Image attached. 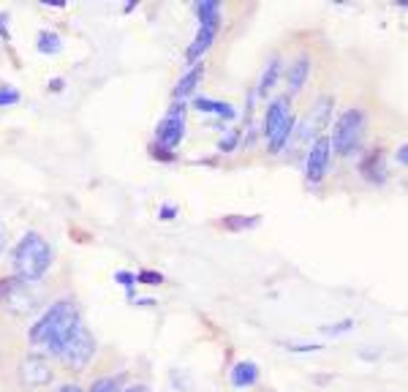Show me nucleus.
<instances>
[{
  "label": "nucleus",
  "instance_id": "nucleus-1",
  "mask_svg": "<svg viewBox=\"0 0 408 392\" xmlns=\"http://www.w3.org/2000/svg\"><path fill=\"white\" fill-rule=\"evenodd\" d=\"M76 319H79V311H76L74 302L71 300L55 302L44 316L31 327V341L33 344H38V346H44L46 351L58 354L61 341L66 338V332L71 330V324H74Z\"/></svg>",
  "mask_w": 408,
  "mask_h": 392
},
{
  "label": "nucleus",
  "instance_id": "nucleus-2",
  "mask_svg": "<svg viewBox=\"0 0 408 392\" xmlns=\"http://www.w3.org/2000/svg\"><path fill=\"white\" fill-rule=\"evenodd\" d=\"M14 278L19 281H28V284H36L52 264V248L49 242L38 234V232H28L19 245L14 248Z\"/></svg>",
  "mask_w": 408,
  "mask_h": 392
},
{
  "label": "nucleus",
  "instance_id": "nucleus-3",
  "mask_svg": "<svg viewBox=\"0 0 408 392\" xmlns=\"http://www.w3.org/2000/svg\"><path fill=\"white\" fill-rule=\"evenodd\" d=\"M264 136H267V145H270V153H281L288 145V139L294 136V115L288 109V98L281 96L267 104V112H264Z\"/></svg>",
  "mask_w": 408,
  "mask_h": 392
},
{
  "label": "nucleus",
  "instance_id": "nucleus-4",
  "mask_svg": "<svg viewBox=\"0 0 408 392\" xmlns=\"http://www.w3.org/2000/svg\"><path fill=\"white\" fill-rule=\"evenodd\" d=\"M93 354H95V338H93L90 330L85 327L82 316H79L74 324H71V330L66 332V338L61 341L58 357H61L66 365H71L74 371H82V368H88Z\"/></svg>",
  "mask_w": 408,
  "mask_h": 392
},
{
  "label": "nucleus",
  "instance_id": "nucleus-5",
  "mask_svg": "<svg viewBox=\"0 0 408 392\" xmlns=\"http://www.w3.org/2000/svg\"><path fill=\"white\" fill-rule=\"evenodd\" d=\"M362 134H365V112L362 109H346L338 123H335V134L330 136V142H333V148L340 155H351V153L360 148V142H362Z\"/></svg>",
  "mask_w": 408,
  "mask_h": 392
},
{
  "label": "nucleus",
  "instance_id": "nucleus-6",
  "mask_svg": "<svg viewBox=\"0 0 408 392\" xmlns=\"http://www.w3.org/2000/svg\"><path fill=\"white\" fill-rule=\"evenodd\" d=\"M33 284L28 281H19V278H9V281H3L0 284V302L16 314V316H25V314H31L33 308L38 305V294L31 292Z\"/></svg>",
  "mask_w": 408,
  "mask_h": 392
},
{
  "label": "nucleus",
  "instance_id": "nucleus-7",
  "mask_svg": "<svg viewBox=\"0 0 408 392\" xmlns=\"http://www.w3.org/2000/svg\"><path fill=\"white\" fill-rule=\"evenodd\" d=\"M185 136V106L174 104L164 115V120L155 125V139H158V148L164 150H174Z\"/></svg>",
  "mask_w": 408,
  "mask_h": 392
},
{
  "label": "nucleus",
  "instance_id": "nucleus-8",
  "mask_svg": "<svg viewBox=\"0 0 408 392\" xmlns=\"http://www.w3.org/2000/svg\"><path fill=\"white\" fill-rule=\"evenodd\" d=\"M330 158H333V142H330V136L327 134L316 136V142L308 150V161H305V177H308V182H318L327 175Z\"/></svg>",
  "mask_w": 408,
  "mask_h": 392
},
{
  "label": "nucleus",
  "instance_id": "nucleus-9",
  "mask_svg": "<svg viewBox=\"0 0 408 392\" xmlns=\"http://www.w3.org/2000/svg\"><path fill=\"white\" fill-rule=\"evenodd\" d=\"M19 378L25 387H46L52 381V368L41 354H28L19 365Z\"/></svg>",
  "mask_w": 408,
  "mask_h": 392
},
{
  "label": "nucleus",
  "instance_id": "nucleus-10",
  "mask_svg": "<svg viewBox=\"0 0 408 392\" xmlns=\"http://www.w3.org/2000/svg\"><path fill=\"white\" fill-rule=\"evenodd\" d=\"M218 28H221V22H202V25H199L194 41H191V46L185 49V61L191 63V66H197V63L204 58V52L210 49L212 41H215V36H218Z\"/></svg>",
  "mask_w": 408,
  "mask_h": 392
},
{
  "label": "nucleus",
  "instance_id": "nucleus-11",
  "mask_svg": "<svg viewBox=\"0 0 408 392\" xmlns=\"http://www.w3.org/2000/svg\"><path fill=\"white\" fill-rule=\"evenodd\" d=\"M330 109H333V98H318L316 106L310 109V115H308V120L300 125V134L297 139H303V136H316L327 123H330Z\"/></svg>",
  "mask_w": 408,
  "mask_h": 392
},
{
  "label": "nucleus",
  "instance_id": "nucleus-12",
  "mask_svg": "<svg viewBox=\"0 0 408 392\" xmlns=\"http://www.w3.org/2000/svg\"><path fill=\"white\" fill-rule=\"evenodd\" d=\"M308 76H310V58H308V55H300L297 61L288 66V93L297 96V93L305 88Z\"/></svg>",
  "mask_w": 408,
  "mask_h": 392
},
{
  "label": "nucleus",
  "instance_id": "nucleus-13",
  "mask_svg": "<svg viewBox=\"0 0 408 392\" xmlns=\"http://www.w3.org/2000/svg\"><path fill=\"white\" fill-rule=\"evenodd\" d=\"M231 384L237 387V390H248V387H253L258 381V365L251 360H242L237 362L234 368H231Z\"/></svg>",
  "mask_w": 408,
  "mask_h": 392
},
{
  "label": "nucleus",
  "instance_id": "nucleus-14",
  "mask_svg": "<svg viewBox=\"0 0 408 392\" xmlns=\"http://www.w3.org/2000/svg\"><path fill=\"white\" fill-rule=\"evenodd\" d=\"M202 76H204V66L197 63V66H191L185 76H180V82L174 85V98L182 101V98H188L191 93H197V88L202 85Z\"/></svg>",
  "mask_w": 408,
  "mask_h": 392
},
{
  "label": "nucleus",
  "instance_id": "nucleus-15",
  "mask_svg": "<svg viewBox=\"0 0 408 392\" xmlns=\"http://www.w3.org/2000/svg\"><path fill=\"white\" fill-rule=\"evenodd\" d=\"M194 106H197L202 115H215V118H224V120H234L237 118V109L226 101H212V98H194Z\"/></svg>",
  "mask_w": 408,
  "mask_h": 392
},
{
  "label": "nucleus",
  "instance_id": "nucleus-16",
  "mask_svg": "<svg viewBox=\"0 0 408 392\" xmlns=\"http://www.w3.org/2000/svg\"><path fill=\"white\" fill-rule=\"evenodd\" d=\"M362 175L370 182H384V177H387V169H384V153L376 150V153H370V155H367V161L362 164Z\"/></svg>",
  "mask_w": 408,
  "mask_h": 392
},
{
  "label": "nucleus",
  "instance_id": "nucleus-17",
  "mask_svg": "<svg viewBox=\"0 0 408 392\" xmlns=\"http://www.w3.org/2000/svg\"><path fill=\"white\" fill-rule=\"evenodd\" d=\"M278 76H281V58H272V61L267 63V68H264L261 79H258V96H267V93L275 88Z\"/></svg>",
  "mask_w": 408,
  "mask_h": 392
},
{
  "label": "nucleus",
  "instance_id": "nucleus-18",
  "mask_svg": "<svg viewBox=\"0 0 408 392\" xmlns=\"http://www.w3.org/2000/svg\"><path fill=\"white\" fill-rule=\"evenodd\" d=\"M36 49L41 52V55H58L63 49V41H61V36L58 33H38V41H36Z\"/></svg>",
  "mask_w": 408,
  "mask_h": 392
},
{
  "label": "nucleus",
  "instance_id": "nucleus-19",
  "mask_svg": "<svg viewBox=\"0 0 408 392\" xmlns=\"http://www.w3.org/2000/svg\"><path fill=\"white\" fill-rule=\"evenodd\" d=\"M197 14H199V25L202 22H221V3H197Z\"/></svg>",
  "mask_w": 408,
  "mask_h": 392
},
{
  "label": "nucleus",
  "instance_id": "nucleus-20",
  "mask_svg": "<svg viewBox=\"0 0 408 392\" xmlns=\"http://www.w3.org/2000/svg\"><path fill=\"white\" fill-rule=\"evenodd\" d=\"M226 229H231V232H240V229H253L258 227V218L256 215H251V218H242V215H231V218H226V221H221Z\"/></svg>",
  "mask_w": 408,
  "mask_h": 392
},
{
  "label": "nucleus",
  "instance_id": "nucleus-21",
  "mask_svg": "<svg viewBox=\"0 0 408 392\" xmlns=\"http://www.w3.org/2000/svg\"><path fill=\"white\" fill-rule=\"evenodd\" d=\"M117 387H120V378L104 376V378H98V381H93L88 392H120Z\"/></svg>",
  "mask_w": 408,
  "mask_h": 392
},
{
  "label": "nucleus",
  "instance_id": "nucleus-22",
  "mask_svg": "<svg viewBox=\"0 0 408 392\" xmlns=\"http://www.w3.org/2000/svg\"><path fill=\"white\" fill-rule=\"evenodd\" d=\"M19 104V91L11 85H0V106H14Z\"/></svg>",
  "mask_w": 408,
  "mask_h": 392
},
{
  "label": "nucleus",
  "instance_id": "nucleus-23",
  "mask_svg": "<svg viewBox=\"0 0 408 392\" xmlns=\"http://www.w3.org/2000/svg\"><path fill=\"white\" fill-rule=\"evenodd\" d=\"M237 145H240V131H229V134L218 142V150H221V153H234V150H237Z\"/></svg>",
  "mask_w": 408,
  "mask_h": 392
},
{
  "label": "nucleus",
  "instance_id": "nucleus-24",
  "mask_svg": "<svg viewBox=\"0 0 408 392\" xmlns=\"http://www.w3.org/2000/svg\"><path fill=\"white\" fill-rule=\"evenodd\" d=\"M136 284H147V287H161L164 284V275L161 272H152V270H142L136 275Z\"/></svg>",
  "mask_w": 408,
  "mask_h": 392
},
{
  "label": "nucleus",
  "instance_id": "nucleus-25",
  "mask_svg": "<svg viewBox=\"0 0 408 392\" xmlns=\"http://www.w3.org/2000/svg\"><path fill=\"white\" fill-rule=\"evenodd\" d=\"M354 330V319H346V321H338L333 327H321L324 335H343V332H351Z\"/></svg>",
  "mask_w": 408,
  "mask_h": 392
},
{
  "label": "nucleus",
  "instance_id": "nucleus-26",
  "mask_svg": "<svg viewBox=\"0 0 408 392\" xmlns=\"http://www.w3.org/2000/svg\"><path fill=\"white\" fill-rule=\"evenodd\" d=\"M115 281L120 284V287H125L128 292H131V287L136 284V275L134 272H125V270H120V272H115Z\"/></svg>",
  "mask_w": 408,
  "mask_h": 392
},
{
  "label": "nucleus",
  "instance_id": "nucleus-27",
  "mask_svg": "<svg viewBox=\"0 0 408 392\" xmlns=\"http://www.w3.org/2000/svg\"><path fill=\"white\" fill-rule=\"evenodd\" d=\"M158 215H161V221H172V218L177 215V207H174V205H164V207L158 210Z\"/></svg>",
  "mask_w": 408,
  "mask_h": 392
},
{
  "label": "nucleus",
  "instance_id": "nucleus-28",
  "mask_svg": "<svg viewBox=\"0 0 408 392\" xmlns=\"http://www.w3.org/2000/svg\"><path fill=\"white\" fill-rule=\"evenodd\" d=\"M152 155L161 158V161H172V158H174V153H164V148H158V145L152 148Z\"/></svg>",
  "mask_w": 408,
  "mask_h": 392
},
{
  "label": "nucleus",
  "instance_id": "nucleus-29",
  "mask_svg": "<svg viewBox=\"0 0 408 392\" xmlns=\"http://www.w3.org/2000/svg\"><path fill=\"white\" fill-rule=\"evenodd\" d=\"M394 161H397L400 166H406V164H408V148H406V145H403L400 150L394 153Z\"/></svg>",
  "mask_w": 408,
  "mask_h": 392
},
{
  "label": "nucleus",
  "instance_id": "nucleus-30",
  "mask_svg": "<svg viewBox=\"0 0 408 392\" xmlns=\"http://www.w3.org/2000/svg\"><path fill=\"white\" fill-rule=\"evenodd\" d=\"M6 240H9V232H6V227L0 224V254H3V248H6Z\"/></svg>",
  "mask_w": 408,
  "mask_h": 392
},
{
  "label": "nucleus",
  "instance_id": "nucleus-31",
  "mask_svg": "<svg viewBox=\"0 0 408 392\" xmlns=\"http://www.w3.org/2000/svg\"><path fill=\"white\" fill-rule=\"evenodd\" d=\"M291 349V351H318L321 346H316V344H310V346H286Z\"/></svg>",
  "mask_w": 408,
  "mask_h": 392
},
{
  "label": "nucleus",
  "instance_id": "nucleus-32",
  "mask_svg": "<svg viewBox=\"0 0 408 392\" xmlns=\"http://www.w3.org/2000/svg\"><path fill=\"white\" fill-rule=\"evenodd\" d=\"M49 88H52V91H63V79H52Z\"/></svg>",
  "mask_w": 408,
  "mask_h": 392
},
{
  "label": "nucleus",
  "instance_id": "nucleus-33",
  "mask_svg": "<svg viewBox=\"0 0 408 392\" xmlns=\"http://www.w3.org/2000/svg\"><path fill=\"white\" fill-rule=\"evenodd\" d=\"M58 392H82V390H79L76 384H66V387H61V390H58Z\"/></svg>",
  "mask_w": 408,
  "mask_h": 392
},
{
  "label": "nucleus",
  "instance_id": "nucleus-34",
  "mask_svg": "<svg viewBox=\"0 0 408 392\" xmlns=\"http://www.w3.org/2000/svg\"><path fill=\"white\" fill-rule=\"evenodd\" d=\"M120 392H147L145 384H139V387H128V390H120Z\"/></svg>",
  "mask_w": 408,
  "mask_h": 392
}]
</instances>
